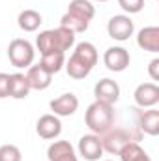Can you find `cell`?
<instances>
[{"label": "cell", "instance_id": "obj_1", "mask_svg": "<svg viewBox=\"0 0 159 161\" xmlns=\"http://www.w3.org/2000/svg\"><path fill=\"white\" fill-rule=\"evenodd\" d=\"M97 58H99V54H97L96 45L90 43V41H80V43L75 45V49H73L71 56L66 60L64 68H66V71L71 79L75 80L86 79L92 73L94 66L97 64Z\"/></svg>", "mask_w": 159, "mask_h": 161}, {"label": "cell", "instance_id": "obj_2", "mask_svg": "<svg viewBox=\"0 0 159 161\" xmlns=\"http://www.w3.org/2000/svg\"><path fill=\"white\" fill-rule=\"evenodd\" d=\"M75 47V34L64 26L58 28H51V30H43L40 36L36 38V49L40 51V54H49V53H64Z\"/></svg>", "mask_w": 159, "mask_h": 161}, {"label": "cell", "instance_id": "obj_3", "mask_svg": "<svg viewBox=\"0 0 159 161\" xmlns=\"http://www.w3.org/2000/svg\"><path fill=\"white\" fill-rule=\"evenodd\" d=\"M116 120L114 114V105L103 103V101H94L88 105L86 113H84V124L90 129V133L96 135H103L105 131H109Z\"/></svg>", "mask_w": 159, "mask_h": 161}, {"label": "cell", "instance_id": "obj_4", "mask_svg": "<svg viewBox=\"0 0 159 161\" xmlns=\"http://www.w3.org/2000/svg\"><path fill=\"white\" fill-rule=\"evenodd\" d=\"M142 133L135 131V129H125V127H111L109 131H105L103 135H99L101 139V146H103V152L107 154H116L118 156L120 150L129 144V142H139Z\"/></svg>", "mask_w": 159, "mask_h": 161}, {"label": "cell", "instance_id": "obj_5", "mask_svg": "<svg viewBox=\"0 0 159 161\" xmlns=\"http://www.w3.org/2000/svg\"><path fill=\"white\" fill-rule=\"evenodd\" d=\"M8 58H9V62H11L13 68H17V69H23V68L28 69L34 64L36 47L28 40L15 38V40L9 41V45H8Z\"/></svg>", "mask_w": 159, "mask_h": 161}, {"label": "cell", "instance_id": "obj_6", "mask_svg": "<svg viewBox=\"0 0 159 161\" xmlns=\"http://www.w3.org/2000/svg\"><path fill=\"white\" fill-rule=\"evenodd\" d=\"M135 32V23L129 15H112L107 23V34L114 41H127Z\"/></svg>", "mask_w": 159, "mask_h": 161}, {"label": "cell", "instance_id": "obj_7", "mask_svg": "<svg viewBox=\"0 0 159 161\" xmlns=\"http://www.w3.org/2000/svg\"><path fill=\"white\" fill-rule=\"evenodd\" d=\"M103 64L107 66L109 71H114V73H122L129 68L131 64V56H129V51L120 47V45H112L105 51L103 54Z\"/></svg>", "mask_w": 159, "mask_h": 161}, {"label": "cell", "instance_id": "obj_8", "mask_svg": "<svg viewBox=\"0 0 159 161\" xmlns=\"http://www.w3.org/2000/svg\"><path fill=\"white\" fill-rule=\"evenodd\" d=\"M77 152H79V156L84 161H99L103 158V154H105L103 146H101V139L96 133H88V135L80 137Z\"/></svg>", "mask_w": 159, "mask_h": 161}, {"label": "cell", "instance_id": "obj_9", "mask_svg": "<svg viewBox=\"0 0 159 161\" xmlns=\"http://www.w3.org/2000/svg\"><path fill=\"white\" fill-rule=\"evenodd\" d=\"M49 109L52 111V114H56L58 118H66V116H73L79 109V97L73 92H66L60 94L58 97L51 99Z\"/></svg>", "mask_w": 159, "mask_h": 161}, {"label": "cell", "instance_id": "obj_10", "mask_svg": "<svg viewBox=\"0 0 159 161\" xmlns=\"http://www.w3.org/2000/svg\"><path fill=\"white\" fill-rule=\"evenodd\" d=\"M135 103L140 109H150L159 103V86L157 82H140L133 92Z\"/></svg>", "mask_w": 159, "mask_h": 161}, {"label": "cell", "instance_id": "obj_11", "mask_svg": "<svg viewBox=\"0 0 159 161\" xmlns=\"http://www.w3.org/2000/svg\"><path fill=\"white\" fill-rule=\"evenodd\" d=\"M36 133L45 141H56L62 133V122L52 113L43 114V116H40V120L36 124Z\"/></svg>", "mask_w": 159, "mask_h": 161}, {"label": "cell", "instance_id": "obj_12", "mask_svg": "<svg viewBox=\"0 0 159 161\" xmlns=\"http://www.w3.org/2000/svg\"><path fill=\"white\" fill-rule=\"evenodd\" d=\"M137 129L139 133H144L150 137L159 135V111L156 107H150L146 111L144 109L137 111Z\"/></svg>", "mask_w": 159, "mask_h": 161}, {"label": "cell", "instance_id": "obj_13", "mask_svg": "<svg viewBox=\"0 0 159 161\" xmlns=\"http://www.w3.org/2000/svg\"><path fill=\"white\" fill-rule=\"evenodd\" d=\"M94 96L96 101H103L109 105H114L120 99V84L112 79H101L94 86Z\"/></svg>", "mask_w": 159, "mask_h": 161}, {"label": "cell", "instance_id": "obj_14", "mask_svg": "<svg viewBox=\"0 0 159 161\" xmlns=\"http://www.w3.org/2000/svg\"><path fill=\"white\" fill-rule=\"evenodd\" d=\"M49 161H79L77 152L69 141H52L47 148Z\"/></svg>", "mask_w": 159, "mask_h": 161}, {"label": "cell", "instance_id": "obj_15", "mask_svg": "<svg viewBox=\"0 0 159 161\" xmlns=\"http://www.w3.org/2000/svg\"><path fill=\"white\" fill-rule=\"evenodd\" d=\"M25 75H26V80L30 84V90H47L52 82V75L41 64H32Z\"/></svg>", "mask_w": 159, "mask_h": 161}, {"label": "cell", "instance_id": "obj_16", "mask_svg": "<svg viewBox=\"0 0 159 161\" xmlns=\"http://www.w3.org/2000/svg\"><path fill=\"white\" fill-rule=\"evenodd\" d=\"M137 45L152 54L159 53V26H144L137 34Z\"/></svg>", "mask_w": 159, "mask_h": 161}, {"label": "cell", "instance_id": "obj_17", "mask_svg": "<svg viewBox=\"0 0 159 161\" xmlns=\"http://www.w3.org/2000/svg\"><path fill=\"white\" fill-rule=\"evenodd\" d=\"M66 13L77 17L80 21H84V23H90L96 17V8H94V4L90 0H71L68 9H66Z\"/></svg>", "mask_w": 159, "mask_h": 161}, {"label": "cell", "instance_id": "obj_18", "mask_svg": "<svg viewBox=\"0 0 159 161\" xmlns=\"http://www.w3.org/2000/svg\"><path fill=\"white\" fill-rule=\"evenodd\" d=\"M30 94V84L25 73H11L9 75V97L13 99H26Z\"/></svg>", "mask_w": 159, "mask_h": 161}, {"label": "cell", "instance_id": "obj_19", "mask_svg": "<svg viewBox=\"0 0 159 161\" xmlns=\"http://www.w3.org/2000/svg\"><path fill=\"white\" fill-rule=\"evenodd\" d=\"M41 23H43V17L36 9H23L17 17V25L23 32H36L41 26Z\"/></svg>", "mask_w": 159, "mask_h": 161}, {"label": "cell", "instance_id": "obj_20", "mask_svg": "<svg viewBox=\"0 0 159 161\" xmlns=\"http://www.w3.org/2000/svg\"><path fill=\"white\" fill-rule=\"evenodd\" d=\"M120 159L122 161H152L150 156L146 154V150L139 144V142H129L120 150Z\"/></svg>", "mask_w": 159, "mask_h": 161}, {"label": "cell", "instance_id": "obj_21", "mask_svg": "<svg viewBox=\"0 0 159 161\" xmlns=\"http://www.w3.org/2000/svg\"><path fill=\"white\" fill-rule=\"evenodd\" d=\"M40 64L51 73V75H54V73H58L62 68H64V64H66V54L64 53H49V54H43L40 60Z\"/></svg>", "mask_w": 159, "mask_h": 161}, {"label": "cell", "instance_id": "obj_22", "mask_svg": "<svg viewBox=\"0 0 159 161\" xmlns=\"http://www.w3.org/2000/svg\"><path fill=\"white\" fill-rule=\"evenodd\" d=\"M0 161H23V152L15 144H2L0 146Z\"/></svg>", "mask_w": 159, "mask_h": 161}, {"label": "cell", "instance_id": "obj_23", "mask_svg": "<svg viewBox=\"0 0 159 161\" xmlns=\"http://www.w3.org/2000/svg\"><path fill=\"white\" fill-rule=\"evenodd\" d=\"M118 6L125 15H135L144 9V0H118Z\"/></svg>", "mask_w": 159, "mask_h": 161}, {"label": "cell", "instance_id": "obj_24", "mask_svg": "<svg viewBox=\"0 0 159 161\" xmlns=\"http://www.w3.org/2000/svg\"><path fill=\"white\" fill-rule=\"evenodd\" d=\"M9 97V73H0V99Z\"/></svg>", "mask_w": 159, "mask_h": 161}, {"label": "cell", "instance_id": "obj_25", "mask_svg": "<svg viewBox=\"0 0 159 161\" xmlns=\"http://www.w3.org/2000/svg\"><path fill=\"white\" fill-rule=\"evenodd\" d=\"M148 75H150L152 82L159 80V58H157V56H156V58L148 64Z\"/></svg>", "mask_w": 159, "mask_h": 161}, {"label": "cell", "instance_id": "obj_26", "mask_svg": "<svg viewBox=\"0 0 159 161\" xmlns=\"http://www.w3.org/2000/svg\"><path fill=\"white\" fill-rule=\"evenodd\" d=\"M96 2H109V0H96Z\"/></svg>", "mask_w": 159, "mask_h": 161}, {"label": "cell", "instance_id": "obj_27", "mask_svg": "<svg viewBox=\"0 0 159 161\" xmlns=\"http://www.w3.org/2000/svg\"><path fill=\"white\" fill-rule=\"evenodd\" d=\"M103 161H112V159H103Z\"/></svg>", "mask_w": 159, "mask_h": 161}]
</instances>
